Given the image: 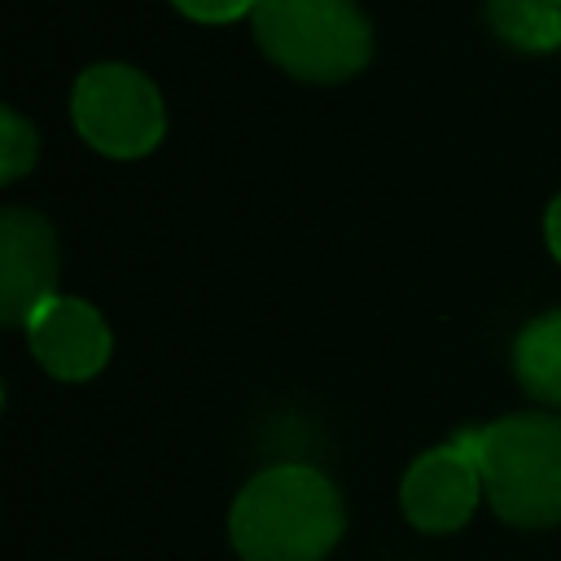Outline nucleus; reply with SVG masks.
I'll list each match as a JSON object with an SVG mask.
<instances>
[{
    "mask_svg": "<svg viewBox=\"0 0 561 561\" xmlns=\"http://www.w3.org/2000/svg\"><path fill=\"white\" fill-rule=\"evenodd\" d=\"M557 4H561V0H557Z\"/></svg>",
    "mask_w": 561,
    "mask_h": 561,
    "instance_id": "nucleus-13",
    "label": "nucleus"
},
{
    "mask_svg": "<svg viewBox=\"0 0 561 561\" xmlns=\"http://www.w3.org/2000/svg\"><path fill=\"white\" fill-rule=\"evenodd\" d=\"M342 526V495L311 465H272L254 473L228 513L232 548L245 561H324Z\"/></svg>",
    "mask_w": 561,
    "mask_h": 561,
    "instance_id": "nucleus-1",
    "label": "nucleus"
},
{
    "mask_svg": "<svg viewBox=\"0 0 561 561\" xmlns=\"http://www.w3.org/2000/svg\"><path fill=\"white\" fill-rule=\"evenodd\" d=\"M70 118L79 136L105 158H145L167 131V110L158 88L136 66L123 61L88 66L75 79Z\"/></svg>",
    "mask_w": 561,
    "mask_h": 561,
    "instance_id": "nucleus-4",
    "label": "nucleus"
},
{
    "mask_svg": "<svg viewBox=\"0 0 561 561\" xmlns=\"http://www.w3.org/2000/svg\"><path fill=\"white\" fill-rule=\"evenodd\" d=\"M513 373L530 399L561 408V311H548L517 333Z\"/></svg>",
    "mask_w": 561,
    "mask_h": 561,
    "instance_id": "nucleus-8",
    "label": "nucleus"
},
{
    "mask_svg": "<svg viewBox=\"0 0 561 561\" xmlns=\"http://www.w3.org/2000/svg\"><path fill=\"white\" fill-rule=\"evenodd\" d=\"M478 500H482V473H478L465 430L451 443L421 451L408 465L403 486H399V504H403L408 522L425 535H447V530L465 526L473 517Z\"/></svg>",
    "mask_w": 561,
    "mask_h": 561,
    "instance_id": "nucleus-5",
    "label": "nucleus"
},
{
    "mask_svg": "<svg viewBox=\"0 0 561 561\" xmlns=\"http://www.w3.org/2000/svg\"><path fill=\"white\" fill-rule=\"evenodd\" d=\"M26 342L31 355L44 364V373H53L57 381H88L105 368L110 359V324L105 316L83 302V298H48L31 320H26Z\"/></svg>",
    "mask_w": 561,
    "mask_h": 561,
    "instance_id": "nucleus-7",
    "label": "nucleus"
},
{
    "mask_svg": "<svg viewBox=\"0 0 561 561\" xmlns=\"http://www.w3.org/2000/svg\"><path fill=\"white\" fill-rule=\"evenodd\" d=\"M495 35L522 53L561 48V4L557 0H486Z\"/></svg>",
    "mask_w": 561,
    "mask_h": 561,
    "instance_id": "nucleus-9",
    "label": "nucleus"
},
{
    "mask_svg": "<svg viewBox=\"0 0 561 561\" xmlns=\"http://www.w3.org/2000/svg\"><path fill=\"white\" fill-rule=\"evenodd\" d=\"M57 232L31 206L0 215V320L22 324L57 298Z\"/></svg>",
    "mask_w": 561,
    "mask_h": 561,
    "instance_id": "nucleus-6",
    "label": "nucleus"
},
{
    "mask_svg": "<svg viewBox=\"0 0 561 561\" xmlns=\"http://www.w3.org/2000/svg\"><path fill=\"white\" fill-rule=\"evenodd\" d=\"M35 158H39V136H35V127H31L13 105H4V110H0V180H4V184L22 180V175L35 167Z\"/></svg>",
    "mask_w": 561,
    "mask_h": 561,
    "instance_id": "nucleus-10",
    "label": "nucleus"
},
{
    "mask_svg": "<svg viewBox=\"0 0 561 561\" xmlns=\"http://www.w3.org/2000/svg\"><path fill=\"white\" fill-rule=\"evenodd\" d=\"M250 22L259 48L307 83H342L373 57V26L355 0H259Z\"/></svg>",
    "mask_w": 561,
    "mask_h": 561,
    "instance_id": "nucleus-3",
    "label": "nucleus"
},
{
    "mask_svg": "<svg viewBox=\"0 0 561 561\" xmlns=\"http://www.w3.org/2000/svg\"><path fill=\"white\" fill-rule=\"evenodd\" d=\"M482 495L513 526H552L561 522V416L552 412H513L491 425L465 430Z\"/></svg>",
    "mask_w": 561,
    "mask_h": 561,
    "instance_id": "nucleus-2",
    "label": "nucleus"
},
{
    "mask_svg": "<svg viewBox=\"0 0 561 561\" xmlns=\"http://www.w3.org/2000/svg\"><path fill=\"white\" fill-rule=\"evenodd\" d=\"M543 237H548V250H552V259L561 263V193L552 197V206H548V219H543Z\"/></svg>",
    "mask_w": 561,
    "mask_h": 561,
    "instance_id": "nucleus-12",
    "label": "nucleus"
},
{
    "mask_svg": "<svg viewBox=\"0 0 561 561\" xmlns=\"http://www.w3.org/2000/svg\"><path fill=\"white\" fill-rule=\"evenodd\" d=\"M171 4L193 22H237V18L254 13L259 0H171Z\"/></svg>",
    "mask_w": 561,
    "mask_h": 561,
    "instance_id": "nucleus-11",
    "label": "nucleus"
}]
</instances>
